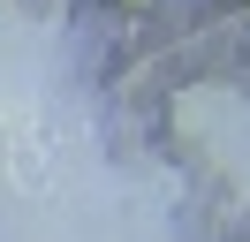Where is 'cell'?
<instances>
[{"mask_svg": "<svg viewBox=\"0 0 250 242\" xmlns=\"http://www.w3.org/2000/svg\"><path fill=\"white\" fill-rule=\"evenodd\" d=\"M137 8H144V0H137Z\"/></svg>", "mask_w": 250, "mask_h": 242, "instance_id": "1", "label": "cell"}]
</instances>
